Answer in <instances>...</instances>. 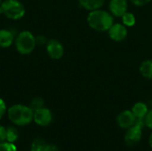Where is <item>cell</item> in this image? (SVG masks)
<instances>
[{"mask_svg": "<svg viewBox=\"0 0 152 151\" xmlns=\"http://www.w3.org/2000/svg\"><path fill=\"white\" fill-rule=\"evenodd\" d=\"M14 40V36L12 31L8 29H0V47L8 48L10 47Z\"/></svg>", "mask_w": 152, "mask_h": 151, "instance_id": "11", "label": "cell"}, {"mask_svg": "<svg viewBox=\"0 0 152 151\" xmlns=\"http://www.w3.org/2000/svg\"><path fill=\"white\" fill-rule=\"evenodd\" d=\"M140 72L141 74L148 78L152 80V61L151 60H147L144 61L141 66H140Z\"/></svg>", "mask_w": 152, "mask_h": 151, "instance_id": "14", "label": "cell"}, {"mask_svg": "<svg viewBox=\"0 0 152 151\" xmlns=\"http://www.w3.org/2000/svg\"><path fill=\"white\" fill-rule=\"evenodd\" d=\"M30 151H31V150H30Z\"/></svg>", "mask_w": 152, "mask_h": 151, "instance_id": "28", "label": "cell"}, {"mask_svg": "<svg viewBox=\"0 0 152 151\" xmlns=\"http://www.w3.org/2000/svg\"><path fill=\"white\" fill-rule=\"evenodd\" d=\"M19 138V132L13 126H9L6 128V142L13 143Z\"/></svg>", "mask_w": 152, "mask_h": 151, "instance_id": "15", "label": "cell"}, {"mask_svg": "<svg viewBox=\"0 0 152 151\" xmlns=\"http://www.w3.org/2000/svg\"><path fill=\"white\" fill-rule=\"evenodd\" d=\"M1 8L3 14L10 20H17L25 15V7L19 0H4L2 2Z\"/></svg>", "mask_w": 152, "mask_h": 151, "instance_id": "4", "label": "cell"}, {"mask_svg": "<svg viewBox=\"0 0 152 151\" xmlns=\"http://www.w3.org/2000/svg\"><path fill=\"white\" fill-rule=\"evenodd\" d=\"M7 116L12 124L23 126L33 121L34 111L30 109V107L22 104H15L7 109Z\"/></svg>", "mask_w": 152, "mask_h": 151, "instance_id": "1", "label": "cell"}, {"mask_svg": "<svg viewBox=\"0 0 152 151\" xmlns=\"http://www.w3.org/2000/svg\"><path fill=\"white\" fill-rule=\"evenodd\" d=\"M89 26L98 31H106L114 24V19L110 13L100 9L91 11L87 17Z\"/></svg>", "mask_w": 152, "mask_h": 151, "instance_id": "2", "label": "cell"}, {"mask_svg": "<svg viewBox=\"0 0 152 151\" xmlns=\"http://www.w3.org/2000/svg\"><path fill=\"white\" fill-rule=\"evenodd\" d=\"M122 20L125 26L127 27H132L135 24V17L133 13L131 12H126L123 16H122Z\"/></svg>", "mask_w": 152, "mask_h": 151, "instance_id": "16", "label": "cell"}, {"mask_svg": "<svg viewBox=\"0 0 152 151\" xmlns=\"http://www.w3.org/2000/svg\"><path fill=\"white\" fill-rule=\"evenodd\" d=\"M42 151H60L59 148L56 145L53 144H45V146L44 147V149Z\"/></svg>", "mask_w": 152, "mask_h": 151, "instance_id": "23", "label": "cell"}, {"mask_svg": "<svg viewBox=\"0 0 152 151\" xmlns=\"http://www.w3.org/2000/svg\"><path fill=\"white\" fill-rule=\"evenodd\" d=\"M149 143H150V146L151 147V149H152V133L151 134L150 138H149Z\"/></svg>", "mask_w": 152, "mask_h": 151, "instance_id": "26", "label": "cell"}, {"mask_svg": "<svg viewBox=\"0 0 152 151\" xmlns=\"http://www.w3.org/2000/svg\"><path fill=\"white\" fill-rule=\"evenodd\" d=\"M45 142L43 139L41 138H37L35 139L32 143H31V151H42L44 147L45 146Z\"/></svg>", "mask_w": 152, "mask_h": 151, "instance_id": "17", "label": "cell"}, {"mask_svg": "<svg viewBox=\"0 0 152 151\" xmlns=\"http://www.w3.org/2000/svg\"><path fill=\"white\" fill-rule=\"evenodd\" d=\"M37 45L36 36L28 30L21 31L15 40V47L19 53L27 55L31 53Z\"/></svg>", "mask_w": 152, "mask_h": 151, "instance_id": "3", "label": "cell"}, {"mask_svg": "<svg viewBox=\"0 0 152 151\" xmlns=\"http://www.w3.org/2000/svg\"><path fill=\"white\" fill-rule=\"evenodd\" d=\"M44 105H45L44 100H43L42 98H40V97H37V98H35V99H33V100L31 101L30 106H29V107H30V109H31L33 111H35V110H37V109H38L43 108Z\"/></svg>", "mask_w": 152, "mask_h": 151, "instance_id": "18", "label": "cell"}, {"mask_svg": "<svg viewBox=\"0 0 152 151\" xmlns=\"http://www.w3.org/2000/svg\"><path fill=\"white\" fill-rule=\"evenodd\" d=\"M109 35L112 40L116 42H120L126 39V37L127 36V29L125 27V25L120 23H116L110 28Z\"/></svg>", "mask_w": 152, "mask_h": 151, "instance_id": "8", "label": "cell"}, {"mask_svg": "<svg viewBox=\"0 0 152 151\" xmlns=\"http://www.w3.org/2000/svg\"><path fill=\"white\" fill-rule=\"evenodd\" d=\"M36 41H37V44H45L46 43V38L45 36H36Z\"/></svg>", "mask_w": 152, "mask_h": 151, "instance_id": "25", "label": "cell"}, {"mask_svg": "<svg viewBox=\"0 0 152 151\" xmlns=\"http://www.w3.org/2000/svg\"><path fill=\"white\" fill-rule=\"evenodd\" d=\"M144 123L147 127H149L150 129H152V110L148 111L147 115L144 117Z\"/></svg>", "mask_w": 152, "mask_h": 151, "instance_id": "20", "label": "cell"}, {"mask_svg": "<svg viewBox=\"0 0 152 151\" xmlns=\"http://www.w3.org/2000/svg\"><path fill=\"white\" fill-rule=\"evenodd\" d=\"M0 151H17V149L13 143L4 142H0Z\"/></svg>", "mask_w": 152, "mask_h": 151, "instance_id": "19", "label": "cell"}, {"mask_svg": "<svg viewBox=\"0 0 152 151\" xmlns=\"http://www.w3.org/2000/svg\"><path fill=\"white\" fill-rule=\"evenodd\" d=\"M46 52L53 60H60L64 53L63 45L56 39H51L46 44Z\"/></svg>", "mask_w": 152, "mask_h": 151, "instance_id": "6", "label": "cell"}, {"mask_svg": "<svg viewBox=\"0 0 152 151\" xmlns=\"http://www.w3.org/2000/svg\"><path fill=\"white\" fill-rule=\"evenodd\" d=\"M82 7L88 11H94L100 9L104 4L105 0H78Z\"/></svg>", "mask_w": 152, "mask_h": 151, "instance_id": "12", "label": "cell"}, {"mask_svg": "<svg viewBox=\"0 0 152 151\" xmlns=\"http://www.w3.org/2000/svg\"><path fill=\"white\" fill-rule=\"evenodd\" d=\"M151 0H131V2L135 4V5H138V6H142V5H144V4H147L148 3H150Z\"/></svg>", "mask_w": 152, "mask_h": 151, "instance_id": "24", "label": "cell"}, {"mask_svg": "<svg viewBox=\"0 0 152 151\" xmlns=\"http://www.w3.org/2000/svg\"><path fill=\"white\" fill-rule=\"evenodd\" d=\"M2 4V0H0V5Z\"/></svg>", "mask_w": 152, "mask_h": 151, "instance_id": "27", "label": "cell"}, {"mask_svg": "<svg viewBox=\"0 0 152 151\" xmlns=\"http://www.w3.org/2000/svg\"><path fill=\"white\" fill-rule=\"evenodd\" d=\"M6 113V104L3 99L0 98V119L5 115Z\"/></svg>", "mask_w": 152, "mask_h": 151, "instance_id": "21", "label": "cell"}, {"mask_svg": "<svg viewBox=\"0 0 152 151\" xmlns=\"http://www.w3.org/2000/svg\"><path fill=\"white\" fill-rule=\"evenodd\" d=\"M148 107L143 102H137L132 109V112L136 118H144L148 113Z\"/></svg>", "mask_w": 152, "mask_h": 151, "instance_id": "13", "label": "cell"}, {"mask_svg": "<svg viewBox=\"0 0 152 151\" xmlns=\"http://www.w3.org/2000/svg\"><path fill=\"white\" fill-rule=\"evenodd\" d=\"M33 121L40 126H47L53 121V114L49 109L43 107L34 111Z\"/></svg>", "mask_w": 152, "mask_h": 151, "instance_id": "5", "label": "cell"}, {"mask_svg": "<svg viewBox=\"0 0 152 151\" xmlns=\"http://www.w3.org/2000/svg\"><path fill=\"white\" fill-rule=\"evenodd\" d=\"M135 120L136 117L131 110H125L121 112L117 118L118 125L123 129H128L133 126L135 123Z\"/></svg>", "mask_w": 152, "mask_h": 151, "instance_id": "9", "label": "cell"}, {"mask_svg": "<svg viewBox=\"0 0 152 151\" xmlns=\"http://www.w3.org/2000/svg\"><path fill=\"white\" fill-rule=\"evenodd\" d=\"M127 7V0H110V12L117 17H122L126 12Z\"/></svg>", "mask_w": 152, "mask_h": 151, "instance_id": "10", "label": "cell"}, {"mask_svg": "<svg viewBox=\"0 0 152 151\" xmlns=\"http://www.w3.org/2000/svg\"><path fill=\"white\" fill-rule=\"evenodd\" d=\"M6 142V128L0 125V142Z\"/></svg>", "mask_w": 152, "mask_h": 151, "instance_id": "22", "label": "cell"}, {"mask_svg": "<svg viewBox=\"0 0 152 151\" xmlns=\"http://www.w3.org/2000/svg\"><path fill=\"white\" fill-rule=\"evenodd\" d=\"M142 136V128L136 125H133L127 129L125 134V142L128 146H133L137 144L141 141Z\"/></svg>", "mask_w": 152, "mask_h": 151, "instance_id": "7", "label": "cell"}]
</instances>
